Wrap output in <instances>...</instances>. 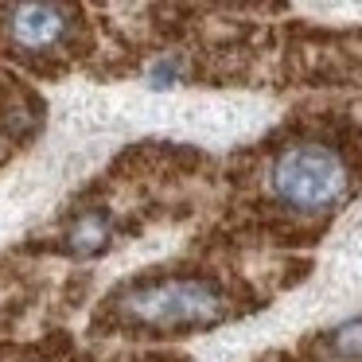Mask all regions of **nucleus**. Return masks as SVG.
I'll list each match as a JSON object with an SVG mask.
<instances>
[{
	"label": "nucleus",
	"instance_id": "nucleus-2",
	"mask_svg": "<svg viewBox=\"0 0 362 362\" xmlns=\"http://www.w3.org/2000/svg\"><path fill=\"white\" fill-rule=\"evenodd\" d=\"M269 191L281 206L296 214H323L335 211L351 191V172L343 156L327 144H292L269 168Z\"/></svg>",
	"mask_w": 362,
	"mask_h": 362
},
{
	"label": "nucleus",
	"instance_id": "nucleus-3",
	"mask_svg": "<svg viewBox=\"0 0 362 362\" xmlns=\"http://www.w3.org/2000/svg\"><path fill=\"white\" fill-rule=\"evenodd\" d=\"M66 12L55 0H20L8 16V35L24 51H47L63 40Z\"/></svg>",
	"mask_w": 362,
	"mask_h": 362
},
{
	"label": "nucleus",
	"instance_id": "nucleus-7",
	"mask_svg": "<svg viewBox=\"0 0 362 362\" xmlns=\"http://www.w3.org/2000/svg\"><path fill=\"white\" fill-rule=\"evenodd\" d=\"M354 4H362V0H354Z\"/></svg>",
	"mask_w": 362,
	"mask_h": 362
},
{
	"label": "nucleus",
	"instance_id": "nucleus-1",
	"mask_svg": "<svg viewBox=\"0 0 362 362\" xmlns=\"http://www.w3.org/2000/svg\"><path fill=\"white\" fill-rule=\"evenodd\" d=\"M125 323L152 331H203L230 315V300L206 276H160L117 296Z\"/></svg>",
	"mask_w": 362,
	"mask_h": 362
},
{
	"label": "nucleus",
	"instance_id": "nucleus-5",
	"mask_svg": "<svg viewBox=\"0 0 362 362\" xmlns=\"http://www.w3.org/2000/svg\"><path fill=\"white\" fill-rule=\"evenodd\" d=\"M327 351L343 362H362V320H346L327 335Z\"/></svg>",
	"mask_w": 362,
	"mask_h": 362
},
{
	"label": "nucleus",
	"instance_id": "nucleus-4",
	"mask_svg": "<svg viewBox=\"0 0 362 362\" xmlns=\"http://www.w3.org/2000/svg\"><path fill=\"white\" fill-rule=\"evenodd\" d=\"M66 245H71V253H78V257L102 253L105 245H110V226H105V218L102 214H82V218L66 230Z\"/></svg>",
	"mask_w": 362,
	"mask_h": 362
},
{
	"label": "nucleus",
	"instance_id": "nucleus-6",
	"mask_svg": "<svg viewBox=\"0 0 362 362\" xmlns=\"http://www.w3.org/2000/svg\"><path fill=\"white\" fill-rule=\"evenodd\" d=\"M175 82H180V59H160V63H152V71H148L152 90H172Z\"/></svg>",
	"mask_w": 362,
	"mask_h": 362
}]
</instances>
